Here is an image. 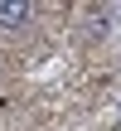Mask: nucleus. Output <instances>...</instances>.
<instances>
[{"label": "nucleus", "instance_id": "1", "mask_svg": "<svg viewBox=\"0 0 121 131\" xmlns=\"http://www.w3.org/2000/svg\"><path fill=\"white\" fill-rule=\"evenodd\" d=\"M34 19V5L24 0H0V29H24Z\"/></svg>", "mask_w": 121, "mask_h": 131}]
</instances>
